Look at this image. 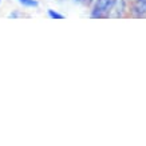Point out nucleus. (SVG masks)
<instances>
[{
    "label": "nucleus",
    "instance_id": "f257e3e1",
    "mask_svg": "<svg viewBox=\"0 0 146 146\" xmlns=\"http://www.w3.org/2000/svg\"><path fill=\"white\" fill-rule=\"evenodd\" d=\"M113 4H114V0H98L97 4H95V7L93 9L91 16L93 18H101L103 13L107 12L113 7Z\"/></svg>",
    "mask_w": 146,
    "mask_h": 146
},
{
    "label": "nucleus",
    "instance_id": "f03ea898",
    "mask_svg": "<svg viewBox=\"0 0 146 146\" xmlns=\"http://www.w3.org/2000/svg\"><path fill=\"white\" fill-rule=\"evenodd\" d=\"M135 9L138 13H145L146 12V0H138L135 4Z\"/></svg>",
    "mask_w": 146,
    "mask_h": 146
},
{
    "label": "nucleus",
    "instance_id": "7ed1b4c3",
    "mask_svg": "<svg viewBox=\"0 0 146 146\" xmlns=\"http://www.w3.org/2000/svg\"><path fill=\"white\" fill-rule=\"evenodd\" d=\"M22 5H26V7H38V1L36 0H18Z\"/></svg>",
    "mask_w": 146,
    "mask_h": 146
},
{
    "label": "nucleus",
    "instance_id": "20e7f679",
    "mask_svg": "<svg viewBox=\"0 0 146 146\" xmlns=\"http://www.w3.org/2000/svg\"><path fill=\"white\" fill-rule=\"evenodd\" d=\"M48 15H50V18H52V19H63V18H64V16H63V15H60V13L54 12L52 9H48Z\"/></svg>",
    "mask_w": 146,
    "mask_h": 146
}]
</instances>
